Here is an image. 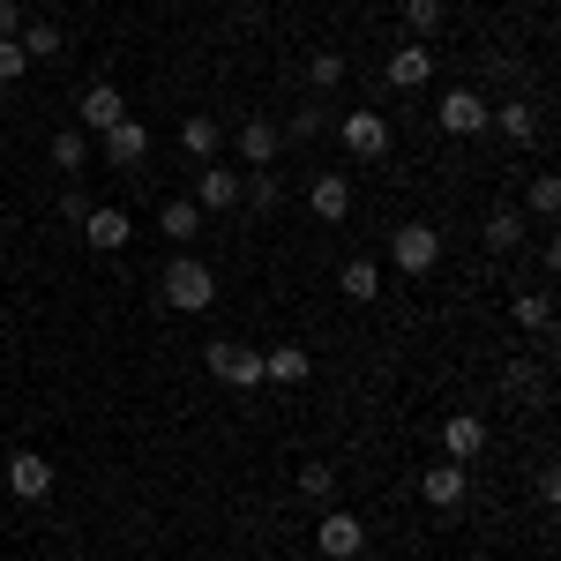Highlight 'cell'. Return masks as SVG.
<instances>
[{"label": "cell", "mask_w": 561, "mask_h": 561, "mask_svg": "<svg viewBox=\"0 0 561 561\" xmlns=\"http://www.w3.org/2000/svg\"><path fill=\"white\" fill-rule=\"evenodd\" d=\"M158 300L180 307V314H210V307H217V270L203 255H187V248H180V255L158 270Z\"/></svg>", "instance_id": "6da1fadb"}, {"label": "cell", "mask_w": 561, "mask_h": 561, "mask_svg": "<svg viewBox=\"0 0 561 561\" xmlns=\"http://www.w3.org/2000/svg\"><path fill=\"white\" fill-rule=\"evenodd\" d=\"M486 113H494V98H479V90H442L434 128L457 135V142H472V135H486Z\"/></svg>", "instance_id": "7a4b0ae2"}, {"label": "cell", "mask_w": 561, "mask_h": 561, "mask_svg": "<svg viewBox=\"0 0 561 561\" xmlns=\"http://www.w3.org/2000/svg\"><path fill=\"white\" fill-rule=\"evenodd\" d=\"M389 262H397V277H427L442 262V232L434 225H397L389 232Z\"/></svg>", "instance_id": "3957f363"}, {"label": "cell", "mask_w": 561, "mask_h": 561, "mask_svg": "<svg viewBox=\"0 0 561 561\" xmlns=\"http://www.w3.org/2000/svg\"><path fill=\"white\" fill-rule=\"evenodd\" d=\"M203 367H210L225 389H262V352H255V345L217 337V345H203Z\"/></svg>", "instance_id": "277c9868"}, {"label": "cell", "mask_w": 561, "mask_h": 561, "mask_svg": "<svg viewBox=\"0 0 561 561\" xmlns=\"http://www.w3.org/2000/svg\"><path fill=\"white\" fill-rule=\"evenodd\" d=\"M314 547H322V561H359V554H367V524L352 517V510H322Z\"/></svg>", "instance_id": "5b68a950"}, {"label": "cell", "mask_w": 561, "mask_h": 561, "mask_svg": "<svg viewBox=\"0 0 561 561\" xmlns=\"http://www.w3.org/2000/svg\"><path fill=\"white\" fill-rule=\"evenodd\" d=\"M337 142H345V158H389V121L375 105H352L337 121Z\"/></svg>", "instance_id": "8992f818"}, {"label": "cell", "mask_w": 561, "mask_h": 561, "mask_svg": "<svg viewBox=\"0 0 561 561\" xmlns=\"http://www.w3.org/2000/svg\"><path fill=\"white\" fill-rule=\"evenodd\" d=\"M187 203H195V210L210 217H232L240 210V165H203V173H195V195H187Z\"/></svg>", "instance_id": "52a82bcc"}, {"label": "cell", "mask_w": 561, "mask_h": 561, "mask_svg": "<svg viewBox=\"0 0 561 561\" xmlns=\"http://www.w3.org/2000/svg\"><path fill=\"white\" fill-rule=\"evenodd\" d=\"M121 121H128V98H121L113 83H90L83 98H76V128H83L90 142H98L105 128H121Z\"/></svg>", "instance_id": "ba28073f"}, {"label": "cell", "mask_w": 561, "mask_h": 561, "mask_svg": "<svg viewBox=\"0 0 561 561\" xmlns=\"http://www.w3.org/2000/svg\"><path fill=\"white\" fill-rule=\"evenodd\" d=\"M465 494H472V465H449V457L427 465V479H420V502H427V510L449 517V510H465Z\"/></svg>", "instance_id": "9c48e42d"}, {"label": "cell", "mask_w": 561, "mask_h": 561, "mask_svg": "<svg viewBox=\"0 0 561 561\" xmlns=\"http://www.w3.org/2000/svg\"><path fill=\"white\" fill-rule=\"evenodd\" d=\"M98 158H105L113 173H135V165L150 158V128H142V121L128 113L121 128H105V135H98Z\"/></svg>", "instance_id": "30bf717a"}, {"label": "cell", "mask_w": 561, "mask_h": 561, "mask_svg": "<svg viewBox=\"0 0 561 561\" xmlns=\"http://www.w3.org/2000/svg\"><path fill=\"white\" fill-rule=\"evenodd\" d=\"M442 457H449V465H479V457H486V420H479V412H449V420H442Z\"/></svg>", "instance_id": "8fae6325"}, {"label": "cell", "mask_w": 561, "mask_h": 561, "mask_svg": "<svg viewBox=\"0 0 561 561\" xmlns=\"http://www.w3.org/2000/svg\"><path fill=\"white\" fill-rule=\"evenodd\" d=\"M83 240L98 248V255H121V248L135 240L128 210H121V203H90V217H83Z\"/></svg>", "instance_id": "7c38bea8"}, {"label": "cell", "mask_w": 561, "mask_h": 561, "mask_svg": "<svg viewBox=\"0 0 561 561\" xmlns=\"http://www.w3.org/2000/svg\"><path fill=\"white\" fill-rule=\"evenodd\" d=\"M382 76H389V90H427L434 83V45H412V38L389 45V68H382Z\"/></svg>", "instance_id": "4fadbf2b"}, {"label": "cell", "mask_w": 561, "mask_h": 561, "mask_svg": "<svg viewBox=\"0 0 561 561\" xmlns=\"http://www.w3.org/2000/svg\"><path fill=\"white\" fill-rule=\"evenodd\" d=\"M277 150H285V128L277 121H240V173H262V165H277Z\"/></svg>", "instance_id": "5bb4252c"}, {"label": "cell", "mask_w": 561, "mask_h": 561, "mask_svg": "<svg viewBox=\"0 0 561 561\" xmlns=\"http://www.w3.org/2000/svg\"><path fill=\"white\" fill-rule=\"evenodd\" d=\"M8 494H15V502H45V494H53V465H45L38 449H15V457H8Z\"/></svg>", "instance_id": "9a60e30c"}, {"label": "cell", "mask_w": 561, "mask_h": 561, "mask_svg": "<svg viewBox=\"0 0 561 561\" xmlns=\"http://www.w3.org/2000/svg\"><path fill=\"white\" fill-rule=\"evenodd\" d=\"M307 375H314V352H307V345H270V352H262V382L300 389Z\"/></svg>", "instance_id": "2e32d148"}, {"label": "cell", "mask_w": 561, "mask_h": 561, "mask_svg": "<svg viewBox=\"0 0 561 561\" xmlns=\"http://www.w3.org/2000/svg\"><path fill=\"white\" fill-rule=\"evenodd\" d=\"M307 210L322 217V225H345V217H352V180H345V173H314V187H307Z\"/></svg>", "instance_id": "e0dca14e"}, {"label": "cell", "mask_w": 561, "mask_h": 561, "mask_svg": "<svg viewBox=\"0 0 561 561\" xmlns=\"http://www.w3.org/2000/svg\"><path fill=\"white\" fill-rule=\"evenodd\" d=\"M203 225H210V217L195 210V203H187V195H173V203H165V210H158V232H165V240H173V248H195V240H203Z\"/></svg>", "instance_id": "ac0fdd59"}, {"label": "cell", "mask_w": 561, "mask_h": 561, "mask_svg": "<svg viewBox=\"0 0 561 561\" xmlns=\"http://www.w3.org/2000/svg\"><path fill=\"white\" fill-rule=\"evenodd\" d=\"M337 293H345L352 307H367V300H382V262H367V255H352L345 270H337Z\"/></svg>", "instance_id": "d6986e66"}, {"label": "cell", "mask_w": 561, "mask_h": 561, "mask_svg": "<svg viewBox=\"0 0 561 561\" xmlns=\"http://www.w3.org/2000/svg\"><path fill=\"white\" fill-rule=\"evenodd\" d=\"M217 142H225V135H217V113H187V121H180V150H187L195 165H217Z\"/></svg>", "instance_id": "ffe728a7"}, {"label": "cell", "mask_w": 561, "mask_h": 561, "mask_svg": "<svg viewBox=\"0 0 561 561\" xmlns=\"http://www.w3.org/2000/svg\"><path fill=\"white\" fill-rule=\"evenodd\" d=\"M277 203H285V180H277V165H262V173H240V210L270 217Z\"/></svg>", "instance_id": "44dd1931"}, {"label": "cell", "mask_w": 561, "mask_h": 561, "mask_svg": "<svg viewBox=\"0 0 561 561\" xmlns=\"http://www.w3.org/2000/svg\"><path fill=\"white\" fill-rule=\"evenodd\" d=\"M90 150H98V142H90L83 128H60L53 142H45V158H53V173H83V165H90Z\"/></svg>", "instance_id": "7402d4cb"}, {"label": "cell", "mask_w": 561, "mask_h": 561, "mask_svg": "<svg viewBox=\"0 0 561 561\" xmlns=\"http://www.w3.org/2000/svg\"><path fill=\"white\" fill-rule=\"evenodd\" d=\"M486 128H502L510 142H531V135H539V113H531L524 98H510V105H494V113H486Z\"/></svg>", "instance_id": "603a6c76"}, {"label": "cell", "mask_w": 561, "mask_h": 561, "mask_svg": "<svg viewBox=\"0 0 561 561\" xmlns=\"http://www.w3.org/2000/svg\"><path fill=\"white\" fill-rule=\"evenodd\" d=\"M510 314H517V330L547 337V330H554V293H517V300H510Z\"/></svg>", "instance_id": "cb8c5ba5"}, {"label": "cell", "mask_w": 561, "mask_h": 561, "mask_svg": "<svg viewBox=\"0 0 561 561\" xmlns=\"http://www.w3.org/2000/svg\"><path fill=\"white\" fill-rule=\"evenodd\" d=\"M15 45H23V53H31V60H60V53H68V38H60V23H23V31H15Z\"/></svg>", "instance_id": "d4e9b609"}, {"label": "cell", "mask_w": 561, "mask_h": 561, "mask_svg": "<svg viewBox=\"0 0 561 561\" xmlns=\"http://www.w3.org/2000/svg\"><path fill=\"white\" fill-rule=\"evenodd\" d=\"M502 389H510L517 404H547V375H539L531 359H510V375H502Z\"/></svg>", "instance_id": "484cf974"}, {"label": "cell", "mask_w": 561, "mask_h": 561, "mask_svg": "<svg viewBox=\"0 0 561 561\" xmlns=\"http://www.w3.org/2000/svg\"><path fill=\"white\" fill-rule=\"evenodd\" d=\"M345 76H352V60H345V53H337V45H322V53L307 60V83H314V90H337V83H345Z\"/></svg>", "instance_id": "4316f807"}, {"label": "cell", "mask_w": 561, "mask_h": 561, "mask_svg": "<svg viewBox=\"0 0 561 561\" xmlns=\"http://www.w3.org/2000/svg\"><path fill=\"white\" fill-rule=\"evenodd\" d=\"M479 240H486L494 255H510V248H517V240H524V217H517V210H494V217H486V225H479Z\"/></svg>", "instance_id": "83f0119b"}, {"label": "cell", "mask_w": 561, "mask_h": 561, "mask_svg": "<svg viewBox=\"0 0 561 561\" xmlns=\"http://www.w3.org/2000/svg\"><path fill=\"white\" fill-rule=\"evenodd\" d=\"M442 15H449L442 0H404V31H412V45H427L434 31H442Z\"/></svg>", "instance_id": "f1b7e54d"}, {"label": "cell", "mask_w": 561, "mask_h": 561, "mask_svg": "<svg viewBox=\"0 0 561 561\" xmlns=\"http://www.w3.org/2000/svg\"><path fill=\"white\" fill-rule=\"evenodd\" d=\"M330 121H337L330 105H300V113H293V142H314V135H330Z\"/></svg>", "instance_id": "f546056e"}, {"label": "cell", "mask_w": 561, "mask_h": 561, "mask_svg": "<svg viewBox=\"0 0 561 561\" xmlns=\"http://www.w3.org/2000/svg\"><path fill=\"white\" fill-rule=\"evenodd\" d=\"M524 210H531V217H561V180L539 173V180H531V203H524Z\"/></svg>", "instance_id": "4dcf8cb0"}, {"label": "cell", "mask_w": 561, "mask_h": 561, "mask_svg": "<svg viewBox=\"0 0 561 561\" xmlns=\"http://www.w3.org/2000/svg\"><path fill=\"white\" fill-rule=\"evenodd\" d=\"M300 494L330 502V494H337V472H330V465H300Z\"/></svg>", "instance_id": "1f68e13d"}, {"label": "cell", "mask_w": 561, "mask_h": 561, "mask_svg": "<svg viewBox=\"0 0 561 561\" xmlns=\"http://www.w3.org/2000/svg\"><path fill=\"white\" fill-rule=\"evenodd\" d=\"M23 68H31V53L15 38H0V83H23Z\"/></svg>", "instance_id": "d6a6232c"}, {"label": "cell", "mask_w": 561, "mask_h": 561, "mask_svg": "<svg viewBox=\"0 0 561 561\" xmlns=\"http://www.w3.org/2000/svg\"><path fill=\"white\" fill-rule=\"evenodd\" d=\"M23 31V0H0V38H15Z\"/></svg>", "instance_id": "836d02e7"}, {"label": "cell", "mask_w": 561, "mask_h": 561, "mask_svg": "<svg viewBox=\"0 0 561 561\" xmlns=\"http://www.w3.org/2000/svg\"><path fill=\"white\" fill-rule=\"evenodd\" d=\"M0 150H8V128H0Z\"/></svg>", "instance_id": "e575fe53"}]
</instances>
